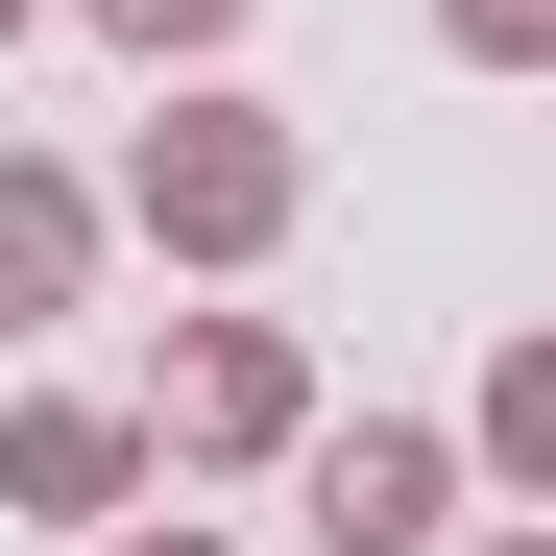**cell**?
<instances>
[{"mask_svg": "<svg viewBox=\"0 0 556 556\" xmlns=\"http://www.w3.org/2000/svg\"><path fill=\"white\" fill-rule=\"evenodd\" d=\"M122 218H146L169 266H266V242L315 218V146L266 122V98H169V122L122 146Z\"/></svg>", "mask_w": 556, "mask_h": 556, "instance_id": "cell-1", "label": "cell"}, {"mask_svg": "<svg viewBox=\"0 0 556 556\" xmlns=\"http://www.w3.org/2000/svg\"><path fill=\"white\" fill-rule=\"evenodd\" d=\"M291 435H315L291 315H169V363H146V459H291Z\"/></svg>", "mask_w": 556, "mask_h": 556, "instance_id": "cell-2", "label": "cell"}, {"mask_svg": "<svg viewBox=\"0 0 556 556\" xmlns=\"http://www.w3.org/2000/svg\"><path fill=\"white\" fill-rule=\"evenodd\" d=\"M291 508H315V556H435V532H459V435H435V412L291 435Z\"/></svg>", "mask_w": 556, "mask_h": 556, "instance_id": "cell-3", "label": "cell"}, {"mask_svg": "<svg viewBox=\"0 0 556 556\" xmlns=\"http://www.w3.org/2000/svg\"><path fill=\"white\" fill-rule=\"evenodd\" d=\"M0 508H25V532H122V508H146V412L25 388V412H0Z\"/></svg>", "mask_w": 556, "mask_h": 556, "instance_id": "cell-4", "label": "cell"}, {"mask_svg": "<svg viewBox=\"0 0 556 556\" xmlns=\"http://www.w3.org/2000/svg\"><path fill=\"white\" fill-rule=\"evenodd\" d=\"M73 291H98V194H73V169H25V146H0V339H49Z\"/></svg>", "mask_w": 556, "mask_h": 556, "instance_id": "cell-5", "label": "cell"}, {"mask_svg": "<svg viewBox=\"0 0 556 556\" xmlns=\"http://www.w3.org/2000/svg\"><path fill=\"white\" fill-rule=\"evenodd\" d=\"M459 484L556 508V339H508V363H484V412H459Z\"/></svg>", "mask_w": 556, "mask_h": 556, "instance_id": "cell-6", "label": "cell"}, {"mask_svg": "<svg viewBox=\"0 0 556 556\" xmlns=\"http://www.w3.org/2000/svg\"><path fill=\"white\" fill-rule=\"evenodd\" d=\"M98 49H146V73H194V49H242V0H73Z\"/></svg>", "mask_w": 556, "mask_h": 556, "instance_id": "cell-7", "label": "cell"}, {"mask_svg": "<svg viewBox=\"0 0 556 556\" xmlns=\"http://www.w3.org/2000/svg\"><path fill=\"white\" fill-rule=\"evenodd\" d=\"M435 49L459 73H556V0H435Z\"/></svg>", "mask_w": 556, "mask_h": 556, "instance_id": "cell-8", "label": "cell"}, {"mask_svg": "<svg viewBox=\"0 0 556 556\" xmlns=\"http://www.w3.org/2000/svg\"><path fill=\"white\" fill-rule=\"evenodd\" d=\"M98 556H242V532H194V508H122V532H98Z\"/></svg>", "mask_w": 556, "mask_h": 556, "instance_id": "cell-9", "label": "cell"}, {"mask_svg": "<svg viewBox=\"0 0 556 556\" xmlns=\"http://www.w3.org/2000/svg\"><path fill=\"white\" fill-rule=\"evenodd\" d=\"M459 556H556V532H459Z\"/></svg>", "mask_w": 556, "mask_h": 556, "instance_id": "cell-10", "label": "cell"}, {"mask_svg": "<svg viewBox=\"0 0 556 556\" xmlns=\"http://www.w3.org/2000/svg\"><path fill=\"white\" fill-rule=\"evenodd\" d=\"M25 25H49V0H0V49H25Z\"/></svg>", "mask_w": 556, "mask_h": 556, "instance_id": "cell-11", "label": "cell"}]
</instances>
